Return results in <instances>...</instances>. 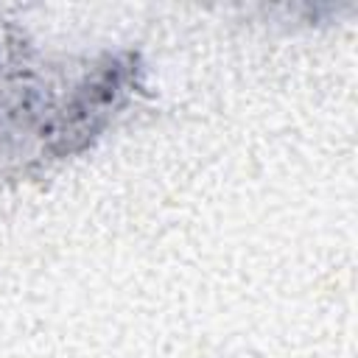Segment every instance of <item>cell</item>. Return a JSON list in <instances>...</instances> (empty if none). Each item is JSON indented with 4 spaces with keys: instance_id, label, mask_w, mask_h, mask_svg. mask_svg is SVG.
<instances>
[{
    "instance_id": "6da1fadb",
    "label": "cell",
    "mask_w": 358,
    "mask_h": 358,
    "mask_svg": "<svg viewBox=\"0 0 358 358\" xmlns=\"http://www.w3.org/2000/svg\"><path fill=\"white\" fill-rule=\"evenodd\" d=\"M137 67L103 53L50 62L31 42L0 39V179L81 154L126 109Z\"/></svg>"
}]
</instances>
